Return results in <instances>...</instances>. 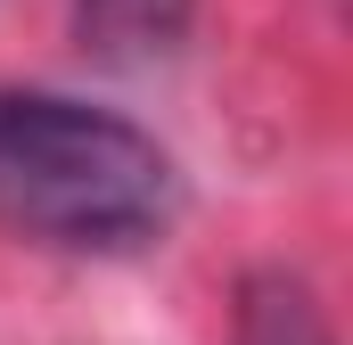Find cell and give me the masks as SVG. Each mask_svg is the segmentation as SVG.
Masks as SVG:
<instances>
[{"instance_id":"6da1fadb","label":"cell","mask_w":353,"mask_h":345,"mask_svg":"<svg viewBox=\"0 0 353 345\" xmlns=\"http://www.w3.org/2000/svg\"><path fill=\"white\" fill-rule=\"evenodd\" d=\"M181 165L132 124L66 90H0V230L33 247L115 255L165 239Z\"/></svg>"},{"instance_id":"7a4b0ae2","label":"cell","mask_w":353,"mask_h":345,"mask_svg":"<svg viewBox=\"0 0 353 345\" xmlns=\"http://www.w3.org/2000/svg\"><path fill=\"white\" fill-rule=\"evenodd\" d=\"M189 17H197V0H74V41H83L99 66L140 75V66L181 58Z\"/></svg>"},{"instance_id":"3957f363","label":"cell","mask_w":353,"mask_h":345,"mask_svg":"<svg viewBox=\"0 0 353 345\" xmlns=\"http://www.w3.org/2000/svg\"><path fill=\"white\" fill-rule=\"evenodd\" d=\"M230 345H337L329 337V313H321V296L296 279V271H247L239 279V321H230Z\"/></svg>"}]
</instances>
